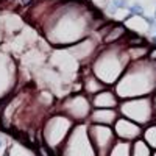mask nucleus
<instances>
[{
    "label": "nucleus",
    "mask_w": 156,
    "mask_h": 156,
    "mask_svg": "<svg viewBox=\"0 0 156 156\" xmlns=\"http://www.w3.org/2000/svg\"><path fill=\"white\" fill-rule=\"evenodd\" d=\"M30 2H31V0H20V5H22V6H25V5H28Z\"/></svg>",
    "instance_id": "obj_8"
},
{
    "label": "nucleus",
    "mask_w": 156,
    "mask_h": 156,
    "mask_svg": "<svg viewBox=\"0 0 156 156\" xmlns=\"http://www.w3.org/2000/svg\"><path fill=\"white\" fill-rule=\"evenodd\" d=\"M154 28H156V27H154Z\"/></svg>",
    "instance_id": "obj_13"
},
{
    "label": "nucleus",
    "mask_w": 156,
    "mask_h": 156,
    "mask_svg": "<svg viewBox=\"0 0 156 156\" xmlns=\"http://www.w3.org/2000/svg\"><path fill=\"white\" fill-rule=\"evenodd\" d=\"M144 139L147 142V145L150 148H154L156 150V125H151L145 129L144 133Z\"/></svg>",
    "instance_id": "obj_3"
},
{
    "label": "nucleus",
    "mask_w": 156,
    "mask_h": 156,
    "mask_svg": "<svg viewBox=\"0 0 156 156\" xmlns=\"http://www.w3.org/2000/svg\"><path fill=\"white\" fill-rule=\"evenodd\" d=\"M112 6L115 9H123V8H128V0H112Z\"/></svg>",
    "instance_id": "obj_6"
},
{
    "label": "nucleus",
    "mask_w": 156,
    "mask_h": 156,
    "mask_svg": "<svg viewBox=\"0 0 156 156\" xmlns=\"http://www.w3.org/2000/svg\"><path fill=\"white\" fill-rule=\"evenodd\" d=\"M147 56H148V59H150V61H156V45H154V47H151V50H148Z\"/></svg>",
    "instance_id": "obj_7"
},
{
    "label": "nucleus",
    "mask_w": 156,
    "mask_h": 156,
    "mask_svg": "<svg viewBox=\"0 0 156 156\" xmlns=\"http://www.w3.org/2000/svg\"><path fill=\"white\" fill-rule=\"evenodd\" d=\"M151 44L156 45V36H151Z\"/></svg>",
    "instance_id": "obj_9"
},
{
    "label": "nucleus",
    "mask_w": 156,
    "mask_h": 156,
    "mask_svg": "<svg viewBox=\"0 0 156 156\" xmlns=\"http://www.w3.org/2000/svg\"><path fill=\"white\" fill-rule=\"evenodd\" d=\"M3 145V140H2V137H0V147H2Z\"/></svg>",
    "instance_id": "obj_10"
},
{
    "label": "nucleus",
    "mask_w": 156,
    "mask_h": 156,
    "mask_svg": "<svg viewBox=\"0 0 156 156\" xmlns=\"http://www.w3.org/2000/svg\"><path fill=\"white\" fill-rule=\"evenodd\" d=\"M128 11L131 16H139V17H144L145 16V11H144V6L140 3H133L128 6Z\"/></svg>",
    "instance_id": "obj_4"
},
{
    "label": "nucleus",
    "mask_w": 156,
    "mask_h": 156,
    "mask_svg": "<svg viewBox=\"0 0 156 156\" xmlns=\"http://www.w3.org/2000/svg\"><path fill=\"white\" fill-rule=\"evenodd\" d=\"M151 156H156V151H154V153H153V154H151Z\"/></svg>",
    "instance_id": "obj_12"
},
{
    "label": "nucleus",
    "mask_w": 156,
    "mask_h": 156,
    "mask_svg": "<svg viewBox=\"0 0 156 156\" xmlns=\"http://www.w3.org/2000/svg\"><path fill=\"white\" fill-rule=\"evenodd\" d=\"M145 44V39L144 37H142V36H139V34H134V36H131V37H129L128 39V45H134V47H142V45H144Z\"/></svg>",
    "instance_id": "obj_5"
},
{
    "label": "nucleus",
    "mask_w": 156,
    "mask_h": 156,
    "mask_svg": "<svg viewBox=\"0 0 156 156\" xmlns=\"http://www.w3.org/2000/svg\"><path fill=\"white\" fill-rule=\"evenodd\" d=\"M133 156H151V148L145 140H136L133 145Z\"/></svg>",
    "instance_id": "obj_2"
},
{
    "label": "nucleus",
    "mask_w": 156,
    "mask_h": 156,
    "mask_svg": "<svg viewBox=\"0 0 156 156\" xmlns=\"http://www.w3.org/2000/svg\"><path fill=\"white\" fill-rule=\"evenodd\" d=\"M153 17H154V19H156V6H154V16H153Z\"/></svg>",
    "instance_id": "obj_11"
},
{
    "label": "nucleus",
    "mask_w": 156,
    "mask_h": 156,
    "mask_svg": "<svg viewBox=\"0 0 156 156\" xmlns=\"http://www.w3.org/2000/svg\"><path fill=\"white\" fill-rule=\"evenodd\" d=\"M117 133L125 140H131V139H136L137 136H140V126L133 120L120 119L119 123H117Z\"/></svg>",
    "instance_id": "obj_1"
}]
</instances>
